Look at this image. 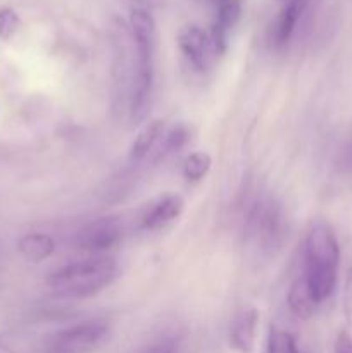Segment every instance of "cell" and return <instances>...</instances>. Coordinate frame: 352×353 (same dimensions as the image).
Wrapping results in <instances>:
<instances>
[{
  "instance_id": "obj_12",
  "label": "cell",
  "mask_w": 352,
  "mask_h": 353,
  "mask_svg": "<svg viewBox=\"0 0 352 353\" xmlns=\"http://www.w3.org/2000/svg\"><path fill=\"white\" fill-rule=\"evenodd\" d=\"M21 255L31 262H41L50 257L55 250V241L50 234L28 233L17 243Z\"/></svg>"
},
{
  "instance_id": "obj_16",
  "label": "cell",
  "mask_w": 352,
  "mask_h": 353,
  "mask_svg": "<svg viewBox=\"0 0 352 353\" xmlns=\"http://www.w3.org/2000/svg\"><path fill=\"white\" fill-rule=\"evenodd\" d=\"M211 165H213V159L207 152H193L183 164V174L188 181H200L207 176Z\"/></svg>"
},
{
  "instance_id": "obj_13",
  "label": "cell",
  "mask_w": 352,
  "mask_h": 353,
  "mask_svg": "<svg viewBox=\"0 0 352 353\" xmlns=\"http://www.w3.org/2000/svg\"><path fill=\"white\" fill-rule=\"evenodd\" d=\"M162 134H164V121L162 119H154L145 124L140 130V133L137 134V138H135L133 145H131V161H141V159L147 157L154 150V147L157 145L159 138H162Z\"/></svg>"
},
{
  "instance_id": "obj_17",
  "label": "cell",
  "mask_w": 352,
  "mask_h": 353,
  "mask_svg": "<svg viewBox=\"0 0 352 353\" xmlns=\"http://www.w3.org/2000/svg\"><path fill=\"white\" fill-rule=\"evenodd\" d=\"M266 353H299V348H297L295 338L289 331L271 330Z\"/></svg>"
},
{
  "instance_id": "obj_20",
  "label": "cell",
  "mask_w": 352,
  "mask_h": 353,
  "mask_svg": "<svg viewBox=\"0 0 352 353\" xmlns=\"http://www.w3.org/2000/svg\"><path fill=\"white\" fill-rule=\"evenodd\" d=\"M335 353H352V336L347 331H342L335 343Z\"/></svg>"
},
{
  "instance_id": "obj_21",
  "label": "cell",
  "mask_w": 352,
  "mask_h": 353,
  "mask_svg": "<svg viewBox=\"0 0 352 353\" xmlns=\"http://www.w3.org/2000/svg\"><path fill=\"white\" fill-rule=\"evenodd\" d=\"M133 2H138V3H150V2H154V0H133Z\"/></svg>"
},
{
  "instance_id": "obj_4",
  "label": "cell",
  "mask_w": 352,
  "mask_h": 353,
  "mask_svg": "<svg viewBox=\"0 0 352 353\" xmlns=\"http://www.w3.org/2000/svg\"><path fill=\"white\" fill-rule=\"evenodd\" d=\"M245 236L262 250L278 248L285 236V216L280 203L271 199L255 200L245 216Z\"/></svg>"
},
{
  "instance_id": "obj_6",
  "label": "cell",
  "mask_w": 352,
  "mask_h": 353,
  "mask_svg": "<svg viewBox=\"0 0 352 353\" xmlns=\"http://www.w3.org/2000/svg\"><path fill=\"white\" fill-rule=\"evenodd\" d=\"M123 234L124 231L119 221L114 217H100L85 224L76 233L75 245L79 250L99 254V252H107L117 247L123 240Z\"/></svg>"
},
{
  "instance_id": "obj_7",
  "label": "cell",
  "mask_w": 352,
  "mask_h": 353,
  "mask_svg": "<svg viewBox=\"0 0 352 353\" xmlns=\"http://www.w3.org/2000/svg\"><path fill=\"white\" fill-rule=\"evenodd\" d=\"M178 45L188 64L195 71H206L207 65H209L211 52L214 54L213 43H211V38L206 31L200 30L199 26H193V24L182 28L178 33Z\"/></svg>"
},
{
  "instance_id": "obj_9",
  "label": "cell",
  "mask_w": 352,
  "mask_h": 353,
  "mask_svg": "<svg viewBox=\"0 0 352 353\" xmlns=\"http://www.w3.org/2000/svg\"><path fill=\"white\" fill-rule=\"evenodd\" d=\"M311 0H285L280 9L278 16H276L275 24L271 28V47L275 48H285L289 41L292 40L293 33L297 30L300 17L306 12L307 6Z\"/></svg>"
},
{
  "instance_id": "obj_10",
  "label": "cell",
  "mask_w": 352,
  "mask_h": 353,
  "mask_svg": "<svg viewBox=\"0 0 352 353\" xmlns=\"http://www.w3.org/2000/svg\"><path fill=\"white\" fill-rule=\"evenodd\" d=\"M183 207H185V202L179 195L162 196L157 202L152 203V207H148L147 212L141 214L140 228L148 231L162 230L178 219L179 214L183 212Z\"/></svg>"
},
{
  "instance_id": "obj_5",
  "label": "cell",
  "mask_w": 352,
  "mask_h": 353,
  "mask_svg": "<svg viewBox=\"0 0 352 353\" xmlns=\"http://www.w3.org/2000/svg\"><path fill=\"white\" fill-rule=\"evenodd\" d=\"M107 331L109 327L104 321H85L45 336L40 353H88L102 343Z\"/></svg>"
},
{
  "instance_id": "obj_1",
  "label": "cell",
  "mask_w": 352,
  "mask_h": 353,
  "mask_svg": "<svg viewBox=\"0 0 352 353\" xmlns=\"http://www.w3.org/2000/svg\"><path fill=\"white\" fill-rule=\"evenodd\" d=\"M304 248H306L304 279L314 302L321 303L330 299L337 286L340 247L333 230L323 221H317L311 226Z\"/></svg>"
},
{
  "instance_id": "obj_18",
  "label": "cell",
  "mask_w": 352,
  "mask_h": 353,
  "mask_svg": "<svg viewBox=\"0 0 352 353\" xmlns=\"http://www.w3.org/2000/svg\"><path fill=\"white\" fill-rule=\"evenodd\" d=\"M21 26V19L16 14V10L6 7L0 9V38L2 40H10L17 33Z\"/></svg>"
},
{
  "instance_id": "obj_8",
  "label": "cell",
  "mask_w": 352,
  "mask_h": 353,
  "mask_svg": "<svg viewBox=\"0 0 352 353\" xmlns=\"http://www.w3.org/2000/svg\"><path fill=\"white\" fill-rule=\"evenodd\" d=\"M216 14H214V23L211 28V43L216 55H223L226 52L228 43H230V34L242 16L240 0H226L217 6H214Z\"/></svg>"
},
{
  "instance_id": "obj_11",
  "label": "cell",
  "mask_w": 352,
  "mask_h": 353,
  "mask_svg": "<svg viewBox=\"0 0 352 353\" xmlns=\"http://www.w3.org/2000/svg\"><path fill=\"white\" fill-rule=\"evenodd\" d=\"M257 310L247 309L235 317L230 331V343L235 350L248 353L254 348L255 331H257Z\"/></svg>"
},
{
  "instance_id": "obj_15",
  "label": "cell",
  "mask_w": 352,
  "mask_h": 353,
  "mask_svg": "<svg viewBox=\"0 0 352 353\" xmlns=\"http://www.w3.org/2000/svg\"><path fill=\"white\" fill-rule=\"evenodd\" d=\"M162 137H164V140H162L161 147H159L157 159L183 150L190 143V140H192V130L186 124L178 123L169 128Z\"/></svg>"
},
{
  "instance_id": "obj_3",
  "label": "cell",
  "mask_w": 352,
  "mask_h": 353,
  "mask_svg": "<svg viewBox=\"0 0 352 353\" xmlns=\"http://www.w3.org/2000/svg\"><path fill=\"white\" fill-rule=\"evenodd\" d=\"M117 264L110 257L86 259L64 265L48 276L54 293L68 299H86L102 292L116 278Z\"/></svg>"
},
{
  "instance_id": "obj_14",
  "label": "cell",
  "mask_w": 352,
  "mask_h": 353,
  "mask_svg": "<svg viewBox=\"0 0 352 353\" xmlns=\"http://www.w3.org/2000/svg\"><path fill=\"white\" fill-rule=\"evenodd\" d=\"M317 303L314 302L313 295H311L309 288H307L306 279L299 278L293 281V285L290 286L289 292V307L292 310V314L299 319H309L314 314Z\"/></svg>"
},
{
  "instance_id": "obj_2",
  "label": "cell",
  "mask_w": 352,
  "mask_h": 353,
  "mask_svg": "<svg viewBox=\"0 0 352 353\" xmlns=\"http://www.w3.org/2000/svg\"><path fill=\"white\" fill-rule=\"evenodd\" d=\"M130 28L137 47V69L133 74L130 95V114L135 123L147 114L154 88L155 57V21L144 7H135L130 12Z\"/></svg>"
},
{
  "instance_id": "obj_22",
  "label": "cell",
  "mask_w": 352,
  "mask_h": 353,
  "mask_svg": "<svg viewBox=\"0 0 352 353\" xmlns=\"http://www.w3.org/2000/svg\"><path fill=\"white\" fill-rule=\"evenodd\" d=\"M282 2H285V0H282Z\"/></svg>"
},
{
  "instance_id": "obj_19",
  "label": "cell",
  "mask_w": 352,
  "mask_h": 353,
  "mask_svg": "<svg viewBox=\"0 0 352 353\" xmlns=\"http://www.w3.org/2000/svg\"><path fill=\"white\" fill-rule=\"evenodd\" d=\"M141 353H178V343L175 338H162Z\"/></svg>"
}]
</instances>
